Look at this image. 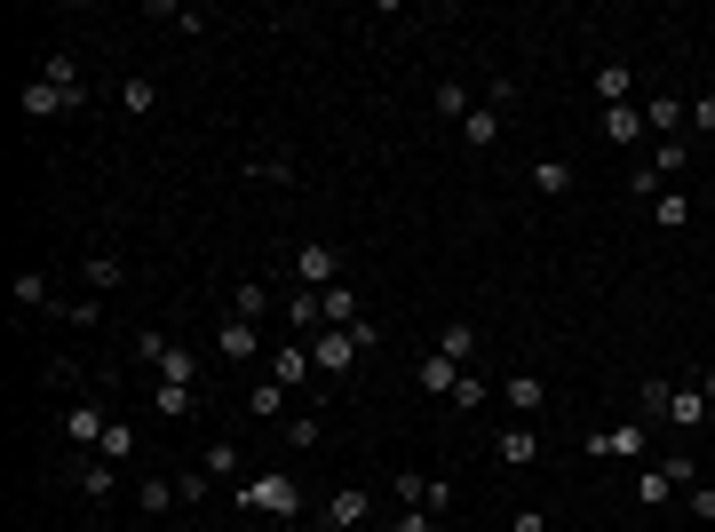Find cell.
<instances>
[{
	"label": "cell",
	"instance_id": "cell-39",
	"mask_svg": "<svg viewBox=\"0 0 715 532\" xmlns=\"http://www.w3.org/2000/svg\"><path fill=\"white\" fill-rule=\"evenodd\" d=\"M247 176H255V183H294V159H279V151H262V159H247Z\"/></svg>",
	"mask_w": 715,
	"mask_h": 532
},
{
	"label": "cell",
	"instance_id": "cell-34",
	"mask_svg": "<svg viewBox=\"0 0 715 532\" xmlns=\"http://www.w3.org/2000/svg\"><path fill=\"white\" fill-rule=\"evenodd\" d=\"M144 16H159V24H176V32H208V16H199V9H183V0H152Z\"/></svg>",
	"mask_w": 715,
	"mask_h": 532
},
{
	"label": "cell",
	"instance_id": "cell-11",
	"mask_svg": "<svg viewBox=\"0 0 715 532\" xmlns=\"http://www.w3.org/2000/svg\"><path fill=\"white\" fill-rule=\"evenodd\" d=\"M319 365H311V342H270V382H287V389H302Z\"/></svg>",
	"mask_w": 715,
	"mask_h": 532
},
{
	"label": "cell",
	"instance_id": "cell-9",
	"mask_svg": "<svg viewBox=\"0 0 715 532\" xmlns=\"http://www.w3.org/2000/svg\"><path fill=\"white\" fill-rule=\"evenodd\" d=\"M660 421H668V429H684V438H692V429L707 421V389H700V382H675V389H668V414H660Z\"/></svg>",
	"mask_w": 715,
	"mask_h": 532
},
{
	"label": "cell",
	"instance_id": "cell-27",
	"mask_svg": "<svg viewBox=\"0 0 715 532\" xmlns=\"http://www.w3.org/2000/svg\"><path fill=\"white\" fill-rule=\"evenodd\" d=\"M120 112H127V120H152V112H159V88H152L144 72H135V80H120Z\"/></svg>",
	"mask_w": 715,
	"mask_h": 532
},
{
	"label": "cell",
	"instance_id": "cell-8",
	"mask_svg": "<svg viewBox=\"0 0 715 532\" xmlns=\"http://www.w3.org/2000/svg\"><path fill=\"white\" fill-rule=\"evenodd\" d=\"M215 358H231V365H255V358H262V326H247V318H223V326H215Z\"/></svg>",
	"mask_w": 715,
	"mask_h": 532
},
{
	"label": "cell",
	"instance_id": "cell-3",
	"mask_svg": "<svg viewBox=\"0 0 715 532\" xmlns=\"http://www.w3.org/2000/svg\"><path fill=\"white\" fill-rule=\"evenodd\" d=\"M358 358H366V350H358V335H343V326H319V335H311V365H319L326 382H343Z\"/></svg>",
	"mask_w": 715,
	"mask_h": 532
},
{
	"label": "cell",
	"instance_id": "cell-18",
	"mask_svg": "<svg viewBox=\"0 0 715 532\" xmlns=\"http://www.w3.org/2000/svg\"><path fill=\"white\" fill-rule=\"evenodd\" d=\"M287 406H294V389H287V382H270V374L247 389V414H255V421H287Z\"/></svg>",
	"mask_w": 715,
	"mask_h": 532
},
{
	"label": "cell",
	"instance_id": "cell-12",
	"mask_svg": "<svg viewBox=\"0 0 715 532\" xmlns=\"http://www.w3.org/2000/svg\"><path fill=\"white\" fill-rule=\"evenodd\" d=\"M104 429H112V414H104V406H72V414H64V438H72L80 453L104 445Z\"/></svg>",
	"mask_w": 715,
	"mask_h": 532
},
{
	"label": "cell",
	"instance_id": "cell-15",
	"mask_svg": "<svg viewBox=\"0 0 715 532\" xmlns=\"http://www.w3.org/2000/svg\"><path fill=\"white\" fill-rule=\"evenodd\" d=\"M501 406H517V414L533 421L540 406H549V389H540V374H525V365H517V374H509V382H501Z\"/></svg>",
	"mask_w": 715,
	"mask_h": 532
},
{
	"label": "cell",
	"instance_id": "cell-32",
	"mask_svg": "<svg viewBox=\"0 0 715 532\" xmlns=\"http://www.w3.org/2000/svg\"><path fill=\"white\" fill-rule=\"evenodd\" d=\"M429 104H437V120H469V112H477V95H469L461 80H446V88L429 95Z\"/></svg>",
	"mask_w": 715,
	"mask_h": 532
},
{
	"label": "cell",
	"instance_id": "cell-50",
	"mask_svg": "<svg viewBox=\"0 0 715 532\" xmlns=\"http://www.w3.org/2000/svg\"><path fill=\"white\" fill-rule=\"evenodd\" d=\"M398 532H437V517H429V509H405V517H398Z\"/></svg>",
	"mask_w": 715,
	"mask_h": 532
},
{
	"label": "cell",
	"instance_id": "cell-1",
	"mask_svg": "<svg viewBox=\"0 0 715 532\" xmlns=\"http://www.w3.org/2000/svg\"><path fill=\"white\" fill-rule=\"evenodd\" d=\"M238 509H255V517H302V485H294L287 469L238 477Z\"/></svg>",
	"mask_w": 715,
	"mask_h": 532
},
{
	"label": "cell",
	"instance_id": "cell-33",
	"mask_svg": "<svg viewBox=\"0 0 715 532\" xmlns=\"http://www.w3.org/2000/svg\"><path fill=\"white\" fill-rule=\"evenodd\" d=\"M199 469H208V477H238V469H247V453H238L231 438H215V445H208V461H199Z\"/></svg>",
	"mask_w": 715,
	"mask_h": 532
},
{
	"label": "cell",
	"instance_id": "cell-28",
	"mask_svg": "<svg viewBox=\"0 0 715 532\" xmlns=\"http://www.w3.org/2000/svg\"><path fill=\"white\" fill-rule=\"evenodd\" d=\"M533 191L540 199H565L572 191V159H533Z\"/></svg>",
	"mask_w": 715,
	"mask_h": 532
},
{
	"label": "cell",
	"instance_id": "cell-40",
	"mask_svg": "<svg viewBox=\"0 0 715 532\" xmlns=\"http://www.w3.org/2000/svg\"><path fill=\"white\" fill-rule=\"evenodd\" d=\"M319 438H326V429H319V414H287V445H294V453H311Z\"/></svg>",
	"mask_w": 715,
	"mask_h": 532
},
{
	"label": "cell",
	"instance_id": "cell-45",
	"mask_svg": "<svg viewBox=\"0 0 715 532\" xmlns=\"http://www.w3.org/2000/svg\"><path fill=\"white\" fill-rule=\"evenodd\" d=\"M684 501H692V517H700V524H715V485H707V477L684 493Z\"/></svg>",
	"mask_w": 715,
	"mask_h": 532
},
{
	"label": "cell",
	"instance_id": "cell-7",
	"mask_svg": "<svg viewBox=\"0 0 715 532\" xmlns=\"http://www.w3.org/2000/svg\"><path fill=\"white\" fill-rule=\"evenodd\" d=\"M589 95H596L604 112H621V104H636V72H628L621 56H604L596 72H589Z\"/></svg>",
	"mask_w": 715,
	"mask_h": 532
},
{
	"label": "cell",
	"instance_id": "cell-42",
	"mask_svg": "<svg viewBox=\"0 0 715 532\" xmlns=\"http://www.w3.org/2000/svg\"><path fill=\"white\" fill-rule=\"evenodd\" d=\"M183 493H176V477H144V517H159V509H176Z\"/></svg>",
	"mask_w": 715,
	"mask_h": 532
},
{
	"label": "cell",
	"instance_id": "cell-44",
	"mask_svg": "<svg viewBox=\"0 0 715 532\" xmlns=\"http://www.w3.org/2000/svg\"><path fill=\"white\" fill-rule=\"evenodd\" d=\"M660 469L675 477V493H692V485H700V461H692V453H668V461H660Z\"/></svg>",
	"mask_w": 715,
	"mask_h": 532
},
{
	"label": "cell",
	"instance_id": "cell-49",
	"mask_svg": "<svg viewBox=\"0 0 715 532\" xmlns=\"http://www.w3.org/2000/svg\"><path fill=\"white\" fill-rule=\"evenodd\" d=\"M509 532H549V517H540V509H517V517H509Z\"/></svg>",
	"mask_w": 715,
	"mask_h": 532
},
{
	"label": "cell",
	"instance_id": "cell-21",
	"mask_svg": "<svg viewBox=\"0 0 715 532\" xmlns=\"http://www.w3.org/2000/svg\"><path fill=\"white\" fill-rule=\"evenodd\" d=\"M636 501H644V509H668V501H675V477L660 469V461H644V469H636Z\"/></svg>",
	"mask_w": 715,
	"mask_h": 532
},
{
	"label": "cell",
	"instance_id": "cell-22",
	"mask_svg": "<svg viewBox=\"0 0 715 532\" xmlns=\"http://www.w3.org/2000/svg\"><path fill=\"white\" fill-rule=\"evenodd\" d=\"M319 310H326V326H343V335H350V326H358V318H366V310H358V294H350V286H343V279H334V286H326V294H319Z\"/></svg>",
	"mask_w": 715,
	"mask_h": 532
},
{
	"label": "cell",
	"instance_id": "cell-31",
	"mask_svg": "<svg viewBox=\"0 0 715 532\" xmlns=\"http://www.w3.org/2000/svg\"><path fill=\"white\" fill-rule=\"evenodd\" d=\"M652 223H660V230H684V223H692V199H684V191H652Z\"/></svg>",
	"mask_w": 715,
	"mask_h": 532
},
{
	"label": "cell",
	"instance_id": "cell-23",
	"mask_svg": "<svg viewBox=\"0 0 715 532\" xmlns=\"http://www.w3.org/2000/svg\"><path fill=\"white\" fill-rule=\"evenodd\" d=\"M41 80H48V88H64V95H88V80H80V56H72V48H56V56L41 64Z\"/></svg>",
	"mask_w": 715,
	"mask_h": 532
},
{
	"label": "cell",
	"instance_id": "cell-30",
	"mask_svg": "<svg viewBox=\"0 0 715 532\" xmlns=\"http://www.w3.org/2000/svg\"><path fill=\"white\" fill-rule=\"evenodd\" d=\"M287 326H294V335H319V326H326V310H319V294H311V286H294V303H287Z\"/></svg>",
	"mask_w": 715,
	"mask_h": 532
},
{
	"label": "cell",
	"instance_id": "cell-52",
	"mask_svg": "<svg viewBox=\"0 0 715 532\" xmlns=\"http://www.w3.org/2000/svg\"><path fill=\"white\" fill-rule=\"evenodd\" d=\"M319 532H334V524H326V517H319Z\"/></svg>",
	"mask_w": 715,
	"mask_h": 532
},
{
	"label": "cell",
	"instance_id": "cell-5",
	"mask_svg": "<svg viewBox=\"0 0 715 532\" xmlns=\"http://www.w3.org/2000/svg\"><path fill=\"white\" fill-rule=\"evenodd\" d=\"M684 159H692V144H684V136H668V144H652V168H636V199H652V191H668V176H684Z\"/></svg>",
	"mask_w": 715,
	"mask_h": 532
},
{
	"label": "cell",
	"instance_id": "cell-24",
	"mask_svg": "<svg viewBox=\"0 0 715 532\" xmlns=\"http://www.w3.org/2000/svg\"><path fill=\"white\" fill-rule=\"evenodd\" d=\"M461 144H469V151H493V144H501V112H493V104H477V112L461 120Z\"/></svg>",
	"mask_w": 715,
	"mask_h": 532
},
{
	"label": "cell",
	"instance_id": "cell-25",
	"mask_svg": "<svg viewBox=\"0 0 715 532\" xmlns=\"http://www.w3.org/2000/svg\"><path fill=\"white\" fill-rule=\"evenodd\" d=\"M414 382H422L429 397H454V382H461V365H454V358H437V350H429V358L414 365Z\"/></svg>",
	"mask_w": 715,
	"mask_h": 532
},
{
	"label": "cell",
	"instance_id": "cell-37",
	"mask_svg": "<svg viewBox=\"0 0 715 532\" xmlns=\"http://www.w3.org/2000/svg\"><path fill=\"white\" fill-rule=\"evenodd\" d=\"M56 318L64 326H96V318H104V294H72V303H56Z\"/></svg>",
	"mask_w": 715,
	"mask_h": 532
},
{
	"label": "cell",
	"instance_id": "cell-2",
	"mask_svg": "<svg viewBox=\"0 0 715 532\" xmlns=\"http://www.w3.org/2000/svg\"><path fill=\"white\" fill-rule=\"evenodd\" d=\"M135 358H144L159 382H191L199 389V350H183L176 335H135Z\"/></svg>",
	"mask_w": 715,
	"mask_h": 532
},
{
	"label": "cell",
	"instance_id": "cell-41",
	"mask_svg": "<svg viewBox=\"0 0 715 532\" xmlns=\"http://www.w3.org/2000/svg\"><path fill=\"white\" fill-rule=\"evenodd\" d=\"M485 397H493V389H485V374H461V382H454V397H446V406H461V414H477V406H485Z\"/></svg>",
	"mask_w": 715,
	"mask_h": 532
},
{
	"label": "cell",
	"instance_id": "cell-51",
	"mask_svg": "<svg viewBox=\"0 0 715 532\" xmlns=\"http://www.w3.org/2000/svg\"><path fill=\"white\" fill-rule=\"evenodd\" d=\"M692 382H700V389H707V406H715V365H707V374H692Z\"/></svg>",
	"mask_w": 715,
	"mask_h": 532
},
{
	"label": "cell",
	"instance_id": "cell-36",
	"mask_svg": "<svg viewBox=\"0 0 715 532\" xmlns=\"http://www.w3.org/2000/svg\"><path fill=\"white\" fill-rule=\"evenodd\" d=\"M16 303H24V310H56V286H48L41 271H24V279H16Z\"/></svg>",
	"mask_w": 715,
	"mask_h": 532
},
{
	"label": "cell",
	"instance_id": "cell-17",
	"mask_svg": "<svg viewBox=\"0 0 715 532\" xmlns=\"http://www.w3.org/2000/svg\"><path fill=\"white\" fill-rule=\"evenodd\" d=\"M152 414L191 421V414H199V389H191V382H152Z\"/></svg>",
	"mask_w": 715,
	"mask_h": 532
},
{
	"label": "cell",
	"instance_id": "cell-35",
	"mask_svg": "<svg viewBox=\"0 0 715 532\" xmlns=\"http://www.w3.org/2000/svg\"><path fill=\"white\" fill-rule=\"evenodd\" d=\"M112 485H120V469H112V461H80V493H88V501H104Z\"/></svg>",
	"mask_w": 715,
	"mask_h": 532
},
{
	"label": "cell",
	"instance_id": "cell-10",
	"mask_svg": "<svg viewBox=\"0 0 715 532\" xmlns=\"http://www.w3.org/2000/svg\"><path fill=\"white\" fill-rule=\"evenodd\" d=\"M684 127H692V104H684V95H652V104H644V136H684Z\"/></svg>",
	"mask_w": 715,
	"mask_h": 532
},
{
	"label": "cell",
	"instance_id": "cell-38",
	"mask_svg": "<svg viewBox=\"0 0 715 532\" xmlns=\"http://www.w3.org/2000/svg\"><path fill=\"white\" fill-rule=\"evenodd\" d=\"M127 453H135V429H127V421H112V429H104V445H96V461H112V469H120Z\"/></svg>",
	"mask_w": 715,
	"mask_h": 532
},
{
	"label": "cell",
	"instance_id": "cell-48",
	"mask_svg": "<svg viewBox=\"0 0 715 532\" xmlns=\"http://www.w3.org/2000/svg\"><path fill=\"white\" fill-rule=\"evenodd\" d=\"M692 127H700V136H715V95H700V104H692Z\"/></svg>",
	"mask_w": 715,
	"mask_h": 532
},
{
	"label": "cell",
	"instance_id": "cell-26",
	"mask_svg": "<svg viewBox=\"0 0 715 532\" xmlns=\"http://www.w3.org/2000/svg\"><path fill=\"white\" fill-rule=\"evenodd\" d=\"M80 286H88V294H112V286H127L120 254H88V262H80Z\"/></svg>",
	"mask_w": 715,
	"mask_h": 532
},
{
	"label": "cell",
	"instance_id": "cell-19",
	"mask_svg": "<svg viewBox=\"0 0 715 532\" xmlns=\"http://www.w3.org/2000/svg\"><path fill=\"white\" fill-rule=\"evenodd\" d=\"M80 104H88V95H64V88H48V80L24 88V112H32V120H56V112H80Z\"/></svg>",
	"mask_w": 715,
	"mask_h": 532
},
{
	"label": "cell",
	"instance_id": "cell-47",
	"mask_svg": "<svg viewBox=\"0 0 715 532\" xmlns=\"http://www.w3.org/2000/svg\"><path fill=\"white\" fill-rule=\"evenodd\" d=\"M208 485H215L208 469H183V477H176V493H183V501H208Z\"/></svg>",
	"mask_w": 715,
	"mask_h": 532
},
{
	"label": "cell",
	"instance_id": "cell-29",
	"mask_svg": "<svg viewBox=\"0 0 715 532\" xmlns=\"http://www.w3.org/2000/svg\"><path fill=\"white\" fill-rule=\"evenodd\" d=\"M604 144H644V104H621V112H604Z\"/></svg>",
	"mask_w": 715,
	"mask_h": 532
},
{
	"label": "cell",
	"instance_id": "cell-20",
	"mask_svg": "<svg viewBox=\"0 0 715 532\" xmlns=\"http://www.w3.org/2000/svg\"><path fill=\"white\" fill-rule=\"evenodd\" d=\"M231 318L262 326V318H270V286H262V279H238V286H231Z\"/></svg>",
	"mask_w": 715,
	"mask_h": 532
},
{
	"label": "cell",
	"instance_id": "cell-4",
	"mask_svg": "<svg viewBox=\"0 0 715 532\" xmlns=\"http://www.w3.org/2000/svg\"><path fill=\"white\" fill-rule=\"evenodd\" d=\"M294 279L311 286V294H326L334 279H343V254H334L326 239H302V247H294Z\"/></svg>",
	"mask_w": 715,
	"mask_h": 532
},
{
	"label": "cell",
	"instance_id": "cell-46",
	"mask_svg": "<svg viewBox=\"0 0 715 532\" xmlns=\"http://www.w3.org/2000/svg\"><path fill=\"white\" fill-rule=\"evenodd\" d=\"M668 389H675V382H660V374H652V382H644V414H652V421L668 414Z\"/></svg>",
	"mask_w": 715,
	"mask_h": 532
},
{
	"label": "cell",
	"instance_id": "cell-6",
	"mask_svg": "<svg viewBox=\"0 0 715 532\" xmlns=\"http://www.w3.org/2000/svg\"><path fill=\"white\" fill-rule=\"evenodd\" d=\"M589 453H596V461H644V453H652V438H644V421H612V429H596V438H589Z\"/></svg>",
	"mask_w": 715,
	"mask_h": 532
},
{
	"label": "cell",
	"instance_id": "cell-53",
	"mask_svg": "<svg viewBox=\"0 0 715 532\" xmlns=\"http://www.w3.org/2000/svg\"><path fill=\"white\" fill-rule=\"evenodd\" d=\"M358 532H366V524H358Z\"/></svg>",
	"mask_w": 715,
	"mask_h": 532
},
{
	"label": "cell",
	"instance_id": "cell-13",
	"mask_svg": "<svg viewBox=\"0 0 715 532\" xmlns=\"http://www.w3.org/2000/svg\"><path fill=\"white\" fill-rule=\"evenodd\" d=\"M429 350H437V358H454L461 374H469V358L485 350V342H477V326H469V318H454V326H437V342H429Z\"/></svg>",
	"mask_w": 715,
	"mask_h": 532
},
{
	"label": "cell",
	"instance_id": "cell-14",
	"mask_svg": "<svg viewBox=\"0 0 715 532\" xmlns=\"http://www.w3.org/2000/svg\"><path fill=\"white\" fill-rule=\"evenodd\" d=\"M366 509H373V493H366V485H343V493L326 501V524H334V532H358Z\"/></svg>",
	"mask_w": 715,
	"mask_h": 532
},
{
	"label": "cell",
	"instance_id": "cell-43",
	"mask_svg": "<svg viewBox=\"0 0 715 532\" xmlns=\"http://www.w3.org/2000/svg\"><path fill=\"white\" fill-rule=\"evenodd\" d=\"M477 104H493V112H509V104H517V80H501V72H493L485 88H477Z\"/></svg>",
	"mask_w": 715,
	"mask_h": 532
},
{
	"label": "cell",
	"instance_id": "cell-16",
	"mask_svg": "<svg viewBox=\"0 0 715 532\" xmlns=\"http://www.w3.org/2000/svg\"><path fill=\"white\" fill-rule=\"evenodd\" d=\"M493 453L509 461V469H533V461H540V438H533V421H517V429H501V438H493Z\"/></svg>",
	"mask_w": 715,
	"mask_h": 532
}]
</instances>
